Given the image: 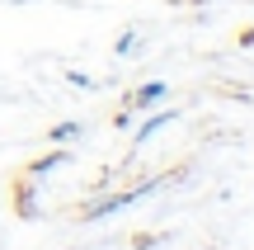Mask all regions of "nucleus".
Masks as SVG:
<instances>
[{"label": "nucleus", "mask_w": 254, "mask_h": 250, "mask_svg": "<svg viewBox=\"0 0 254 250\" xmlns=\"http://www.w3.org/2000/svg\"><path fill=\"white\" fill-rule=\"evenodd\" d=\"M155 99H165V85H160V81H151V85H141V90H136V99H132V104H136V109H151Z\"/></svg>", "instance_id": "nucleus-1"}, {"label": "nucleus", "mask_w": 254, "mask_h": 250, "mask_svg": "<svg viewBox=\"0 0 254 250\" xmlns=\"http://www.w3.org/2000/svg\"><path fill=\"white\" fill-rule=\"evenodd\" d=\"M47 137H52V142H75V137H80V123H62V128H52Z\"/></svg>", "instance_id": "nucleus-2"}, {"label": "nucleus", "mask_w": 254, "mask_h": 250, "mask_svg": "<svg viewBox=\"0 0 254 250\" xmlns=\"http://www.w3.org/2000/svg\"><path fill=\"white\" fill-rule=\"evenodd\" d=\"M132 47H136V38H132V33H123V38H118V57H127Z\"/></svg>", "instance_id": "nucleus-3"}]
</instances>
